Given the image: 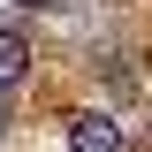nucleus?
<instances>
[{"instance_id":"3","label":"nucleus","mask_w":152,"mask_h":152,"mask_svg":"<svg viewBox=\"0 0 152 152\" xmlns=\"http://www.w3.org/2000/svg\"><path fill=\"white\" fill-rule=\"evenodd\" d=\"M0 137H8V114H0Z\"/></svg>"},{"instance_id":"1","label":"nucleus","mask_w":152,"mask_h":152,"mask_svg":"<svg viewBox=\"0 0 152 152\" xmlns=\"http://www.w3.org/2000/svg\"><path fill=\"white\" fill-rule=\"evenodd\" d=\"M61 145H69V152H122L129 137H122V122H114V114H99V107H76L69 122H61Z\"/></svg>"},{"instance_id":"2","label":"nucleus","mask_w":152,"mask_h":152,"mask_svg":"<svg viewBox=\"0 0 152 152\" xmlns=\"http://www.w3.org/2000/svg\"><path fill=\"white\" fill-rule=\"evenodd\" d=\"M23 76H31V46H23V31H8V23H0V99L15 91Z\"/></svg>"}]
</instances>
